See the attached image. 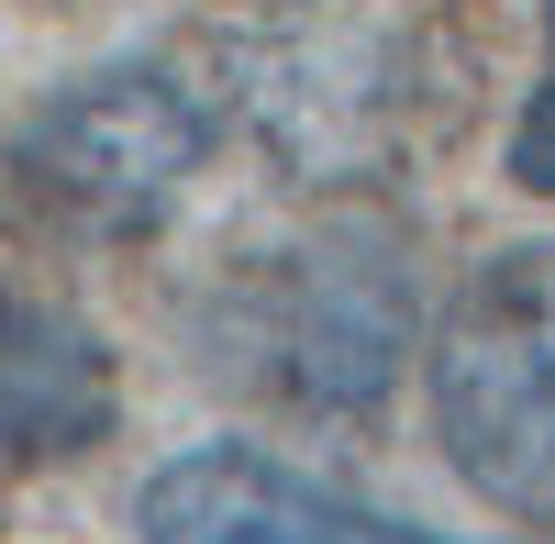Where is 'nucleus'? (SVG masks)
<instances>
[{
	"mask_svg": "<svg viewBox=\"0 0 555 544\" xmlns=\"http://www.w3.org/2000/svg\"><path fill=\"white\" fill-rule=\"evenodd\" d=\"M434 444L500 522H555V234L500 245L423 334Z\"/></svg>",
	"mask_w": 555,
	"mask_h": 544,
	"instance_id": "7ed1b4c3",
	"label": "nucleus"
},
{
	"mask_svg": "<svg viewBox=\"0 0 555 544\" xmlns=\"http://www.w3.org/2000/svg\"><path fill=\"white\" fill-rule=\"evenodd\" d=\"M423 345L411 267L378 222H322L234 256L211 300V367L289 412H366Z\"/></svg>",
	"mask_w": 555,
	"mask_h": 544,
	"instance_id": "f03ea898",
	"label": "nucleus"
},
{
	"mask_svg": "<svg viewBox=\"0 0 555 544\" xmlns=\"http://www.w3.org/2000/svg\"><path fill=\"white\" fill-rule=\"evenodd\" d=\"M234 133L211 56H112L56 78L12 122V200L67 245H145L201 190L211 145Z\"/></svg>",
	"mask_w": 555,
	"mask_h": 544,
	"instance_id": "f257e3e1",
	"label": "nucleus"
},
{
	"mask_svg": "<svg viewBox=\"0 0 555 544\" xmlns=\"http://www.w3.org/2000/svg\"><path fill=\"white\" fill-rule=\"evenodd\" d=\"M133 533L145 544H434L423 522H400V511L356 501L334 478L267 456L245 433L178 444V456L133 489Z\"/></svg>",
	"mask_w": 555,
	"mask_h": 544,
	"instance_id": "39448f33",
	"label": "nucleus"
},
{
	"mask_svg": "<svg viewBox=\"0 0 555 544\" xmlns=\"http://www.w3.org/2000/svg\"><path fill=\"white\" fill-rule=\"evenodd\" d=\"M122 423L112 345L78 311L0 279V456H89Z\"/></svg>",
	"mask_w": 555,
	"mask_h": 544,
	"instance_id": "423d86ee",
	"label": "nucleus"
},
{
	"mask_svg": "<svg viewBox=\"0 0 555 544\" xmlns=\"http://www.w3.org/2000/svg\"><path fill=\"white\" fill-rule=\"evenodd\" d=\"M211 78H222L234 133H256L311 190H345V178L389 167L400 133L423 122L411 44L378 0H278L267 23H234L211 44Z\"/></svg>",
	"mask_w": 555,
	"mask_h": 544,
	"instance_id": "20e7f679",
	"label": "nucleus"
},
{
	"mask_svg": "<svg viewBox=\"0 0 555 544\" xmlns=\"http://www.w3.org/2000/svg\"><path fill=\"white\" fill-rule=\"evenodd\" d=\"M512 178L533 200H555V0H544V78H533V101L512 122Z\"/></svg>",
	"mask_w": 555,
	"mask_h": 544,
	"instance_id": "0eeeda50",
	"label": "nucleus"
}]
</instances>
